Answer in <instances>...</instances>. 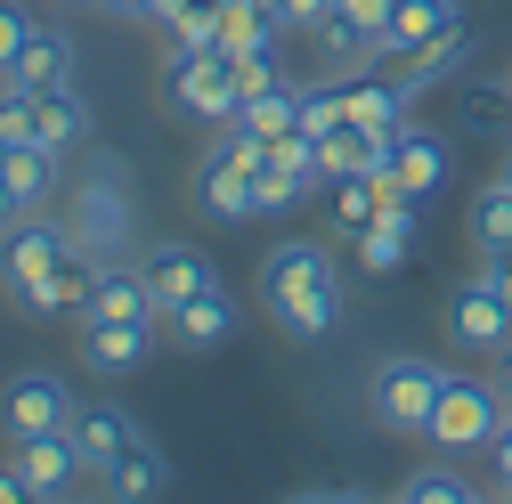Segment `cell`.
Returning a JSON list of instances; mask_svg holds the SVG:
<instances>
[{
  "mask_svg": "<svg viewBox=\"0 0 512 504\" xmlns=\"http://www.w3.org/2000/svg\"><path fill=\"white\" fill-rule=\"evenodd\" d=\"M252 285H261L277 334H293V342H326L342 326V269L317 236H285L277 252H261V277Z\"/></svg>",
  "mask_w": 512,
  "mask_h": 504,
  "instance_id": "obj_1",
  "label": "cell"
},
{
  "mask_svg": "<svg viewBox=\"0 0 512 504\" xmlns=\"http://www.w3.org/2000/svg\"><path fill=\"white\" fill-rule=\"evenodd\" d=\"M163 98H171L179 122H204V131H228L244 114V90H236L220 49H171L163 57Z\"/></svg>",
  "mask_w": 512,
  "mask_h": 504,
  "instance_id": "obj_2",
  "label": "cell"
},
{
  "mask_svg": "<svg viewBox=\"0 0 512 504\" xmlns=\"http://www.w3.org/2000/svg\"><path fill=\"white\" fill-rule=\"evenodd\" d=\"M439 391H447V366L399 350V358H382V366L366 374V415H374L382 431H423L431 407H439Z\"/></svg>",
  "mask_w": 512,
  "mask_h": 504,
  "instance_id": "obj_3",
  "label": "cell"
},
{
  "mask_svg": "<svg viewBox=\"0 0 512 504\" xmlns=\"http://www.w3.org/2000/svg\"><path fill=\"white\" fill-rule=\"evenodd\" d=\"M504 415H512V407L496 399V383H464V374H447V391H439L423 439H431L439 456H480V448H496Z\"/></svg>",
  "mask_w": 512,
  "mask_h": 504,
  "instance_id": "obj_4",
  "label": "cell"
},
{
  "mask_svg": "<svg viewBox=\"0 0 512 504\" xmlns=\"http://www.w3.org/2000/svg\"><path fill=\"white\" fill-rule=\"evenodd\" d=\"M74 415H82V399H74V383H66L57 366H25V374L0 383V431H9V439L74 431Z\"/></svg>",
  "mask_w": 512,
  "mask_h": 504,
  "instance_id": "obj_5",
  "label": "cell"
},
{
  "mask_svg": "<svg viewBox=\"0 0 512 504\" xmlns=\"http://www.w3.org/2000/svg\"><path fill=\"white\" fill-rule=\"evenodd\" d=\"M447 342L472 350V358H496V350L512 342V293H504L488 269H480L472 285L447 293Z\"/></svg>",
  "mask_w": 512,
  "mask_h": 504,
  "instance_id": "obj_6",
  "label": "cell"
},
{
  "mask_svg": "<svg viewBox=\"0 0 512 504\" xmlns=\"http://www.w3.org/2000/svg\"><path fill=\"white\" fill-rule=\"evenodd\" d=\"M122 228H131V196H122V171H82V196H74V220L66 236L82 252H98V261H122Z\"/></svg>",
  "mask_w": 512,
  "mask_h": 504,
  "instance_id": "obj_7",
  "label": "cell"
},
{
  "mask_svg": "<svg viewBox=\"0 0 512 504\" xmlns=\"http://www.w3.org/2000/svg\"><path fill=\"white\" fill-rule=\"evenodd\" d=\"M382 171H391L399 196L423 204V196L447 187V171H456V139H447V131H423V122H399L391 147H382Z\"/></svg>",
  "mask_w": 512,
  "mask_h": 504,
  "instance_id": "obj_8",
  "label": "cell"
},
{
  "mask_svg": "<svg viewBox=\"0 0 512 504\" xmlns=\"http://www.w3.org/2000/svg\"><path fill=\"white\" fill-rule=\"evenodd\" d=\"M139 269H147V293H155V318H171V309H187L204 285H220L212 252H204V244H187V236L147 244V252H139Z\"/></svg>",
  "mask_w": 512,
  "mask_h": 504,
  "instance_id": "obj_9",
  "label": "cell"
},
{
  "mask_svg": "<svg viewBox=\"0 0 512 504\" xmlns=\"http://www.w3.org/2000/svg\"><path fill=\"white\" fill-rule=\"evenodd\" d=\"M155 326H163V318H74V334H82V366L106 374V383L139 374V366L155 358Z\"/></svg>",
  "mask_w": 512,
  "mask_h": 504,
  "instance_id": "obj_10",
  "label": "cell"
},
{
  "mask_svg": "<svg viewBox=\"0 0 512 504\" xmlns=\"http://www.w3.org/2000/svg\"><path fill=\"white\" fill-rule=\"evenodd\" d=\"M9 456H17V472H25V488H33V504L82 496V480H90V464H82V448H74V431H33V439H9Z\"/></svg>",
  "mask_w": 512,
  "mask_h": 504,
  "instance_id": "obj_11",
  "label": "cell"
},
{
  "mask_svg": "<svg viewBox=\"0 0 512 504\" xmlns=\"http://www.w3.org/2000/svg\"><path fill=\"white\" fill-rule=\"evenodd\" d=\"M82 74V49H74V33H57V25H33L25 33V49L0 66V90H17V98H41V90H66Z\"/></svg>",
  "mask_w": 512,
  "mask_h": 504,
  "instance_id": "obj_12",
  "label": "cell"
},
{
  "mask_svg": "<svg viewBox=\"0 0 512 504\" xmlns=\"http://www.w3.org/2000/svg\"><path fill=\"white\" fill-rule=\"evenodd\" d=\"M90 285H98V252H82V244H66V252H57V269H49L41 285H25V293H9V301H17V318H33V326H49V318H74V309L90 301Z\"/></svg>",
  "mask_w": 512,
  "mask_h": 504,
  "instance_id": "obj_13",
  "label": "cell"
},
{
  "mask_svg": "<svg viewBox=\"0 0 512 504\" xmlns=\"http://www.w3.org/2000/svg\"><path fill=\"white\" fill-rule=\"evenodd\" d=\"M74 236L57 228V220H41V212H25L9 236H0V285L9 293H25V285H41L49 269H57V252H66Z\"/></svg>",
  "mask_w": 512,
  "mask_h": 504,
  "instance_id": "obj_14",
  "label": "cell"
},
{
  "mask_svg": "<svg viewBox=\"0 0 512 504\" xmlns=\"http://www.w3.org/2000/svg\"><path fill=\"white\" fill-rule=\"evenodd\" d=\"M456 25H464V0H399L391 25H382V41H374V57H382V66H399V57L447 41Z\"/></svg>",
  "mask_w": 512,
  "mask_h": 504,
  "instance_id": "obj_15",
  "label": "cell"
},
{
  "mask_svg": "<svg viewBox=\"0 0 512 504\" xmlns=\"http://www.w3.org/2000/svg\"><path fill=\"white\" fill-rule=\"evenodd\" d=\"M350 252H358V269L366 277H391V269H407V252H415V196H391L358 236H350Z\"/></svg>",
  "mask_w": 512,
  "mask_h": 504,
  "instance_id": "obj_16",
  "label": "cell"
},
{
  "mask_svg": "<svg viewBox=\"0 0 512 504\" xmlns=\"http://www.w3.org/2000/svg\"><path fill=\"white\" fill-rule=\"evenodd\" d=\"M163 488H171V456L155 448L147 431H131V448L98 472V496H114V504H155Z\"/></svg>",
  "mask_w": 512,
  "mask_h": 504,
  "instance_id": "obj_17",
  "label": "cell"
},
{
  "mask_svg": "<svg viewBox=\"0 0 512 504\" xmlns=\"http://www.w3.org/2000/svg\"><path fill=\"white\" fill-rule=\"evenodd\" d=\"M236 326H244V309H236L228 285H204L187 309H171V318H163V334H171L179 350H220V342H236Z\"/></svg>",
  "mask_w": 512,
  "mask_h": 504,
  "instance_id": "obj_18",
  "label": "cell"
},
{
  "mask_svg": "<svg viewBox=\"0 0 512 504\" xmlns=\"http://www.w3.org/2000/svg\"><path fill=\"white\" fill-rule=\"evenodd\" d=\"M33 147H49V155H74L82 139H90V106H82V90L66 82V90H41L33 98V131H25Z\"/></svg>",
  "mask_w": 512,
  "mask_h": 504,
  "instance_id": "obj_19",
  "label": "cell"
},
{
  "mask_svg": "<svg viewBox=\"0 0 512 504\" xmlns=\"http://www.w3.org/2000/svg\"><path fill=\"white\" fill-rule=\"evenodd\" d=\"M131 431H139V415H131V407H82V415H74V448H82L90 480H98L122 448H131Z\"/></svg>",
  "mask_w": 512,
  "mask_h": 504,
  "instance_id": "obj_20",
  "label": "cell"
},
{
  "mask_svg": "<svg viewBox=\"0 0 512 504\" xmlns=\"http://www.w3.org/2000/svg\"><path fill=\"white\" fill-rule=\"evenodd\" d=\"M0 179L17 187V204H25V212H41V204L57 196V179H66V155H49V147L17 139V147H9V163H0Z\"/></svg>",
  "mask_w": 512,
  "mask_h": 504,
  "instance_id": "obj_21",
  "label": "cell"
},
{
  "mask_svg": "<svg viewBox=\"0 0 512 504\" xmlns=\"http://www.w3.org/2000/svg\"><path fill=\"white\" fill-rule=\"evenodd\" d=\"M228 131H252V139L301 131V82H269V90H252V98H244V114L228 122Z\"/></svg>",
  "mask_w": 512,
  "mask_h": 504,
  "instance_id": "obj_22",
  "label": "cell"
},
{
  "mask_svg": "<svg viewBox=\"0 0 512 504\" xmlns=\"http://www.w3.org/2000/svg\"><path fill=\"white\" fill-rule=\"evenodd\" d=\"M464 57H472V33L456 25V33H447V41H431V49H415V57H399V90L415 98V90H431V82H447V74H464Z\"/></svg>",
  "mask_w": 512,
  "mask_h": 504,
  "instance_id": "obj_23",
  "label": "cell"
},
{
  "mask_svg": "<svg viewBox=\"0 0 512 504\" xmlns=\"http://www.w3.org/2000/svg\"><path fill=\"white\" fill-rule=\"evenodd\" d=\"M261 41H285L277 0H220V49H261Z\"/></svg>",
  "mask_w": 512,
  "mask_h": 504,
  "instance_id": "obj_24",
  "label": "cell"
},
{
  "mask_svg": "<svg viewBox=\"0 0 512 504\" xmlns=\"http://www.w3.org/2000/svg\"><path fill=\"white\" fill-rule=\"evenodd\" d=\"M464 228H472V244H480V252H512V179H504V171L472 196Z\"/></svg>",
  "mask_w": 512,
  "mask_h": 504,
  "instance_id": "obj_25",
  "label": "cell"
},
{
  "mask_svg": "<svg viewBox=\"0 0 512 504\" xmlns=\"http://www.w3.org/2000/svg\"><path fill=\"white\" fill-rule=\"evenodd\" d=\"M350 122L374 131V139H391L399 122H415V114H407V90L399 82H350Z\"/></svg>",
  "mask_w": 512,
  "mask_h": 504,
  "instance_id": "obj_26",
  "label": "cell"
},
{
  "mask_svg": "<svg viewBox=\"0 0 512 504\" xmlns=\"http://www.w3.org/2000/svg\"><path fill=\"white\" fill-rule=\"evenodd\" d=\"M456 114H464V131H480V139H504V131H512V82H464Z\"/></svg>",
  "mask_w": 512,
  "mask_h": 504,
  "instance_id": "obj_27",
  "label": "cell"
},
{
  "mask_svg": "<svg viewBox=\"0 0 512 504\" xmlns=\"http://www.w3.org/2000/svg\"><path fill=\"white\" fill-rule=\"evenodd\" d=\"M480 488L456 472V464H423V472H407L399 480V504H472Z\"/></svg>",
  "mask_w": 512,
  "mask_h": 504,
  "instance_id": "obj_28",
  "label": "cell"
},
{
  "mask_svg": "<svg viewBox=\"0 0 512 504\" xmlns=\"http://www.w3.org/2000/svg\"><path fill=\"white\" fill-rule=\"evenodd\" d=\"M228 57V74H236V90L252 98V90H269V82H293L285 74V41H261V49H220Z\"/></svg>",
  "mask_w": 512,
  "mask_h": 504,
  "instance_id": "obj_29",
  "label": "cell"
},
{
  "mask_svg": "<svg viewBox=\"0 0 512 504\" xmlns=\"http://www.w3.org/2000/svg\"><path fill=\"white\" fill-rule=\"evenodd\" d=\"M342 122H350V90H301V131H309L317 147H326Z\"/></svg>",
  "mask_w": 512,
  "mask_h": 504,
  "instance_id": "obj_30",
  "label": "cell"
},
{
  "mask_svg": "<svg viewBox=\"0 0 512 504\" xmlns=\"http://www.w3.org/2000/svg\"><path fill=\"white\" fill-rule=\"evenodd\" d=\"M391 9H399V0H334V17H342L350 33H366V41H382V25H391Z\"/></svg>",
  "mask_w": 512,
  "mask_h": 504,
  "instance_id": "obj_31",
  "label": "cell"
},
{
  "mask_svg": "<svg viewBox=\"0 0 512 504\" xmlns=\"http://www.w3.org/2000/svg\"><path fill=\"white\" fill-rule=\"evenodd\" d=\"M33 25H41V17L25 9V0H0V66H9V57L25 49V33H33Z\"/></svg>",
  "mask_w": 512,
  "mask_h": 504,
  "instance_id": "obj_32",
  "label": "cell"
},
{
  "mask_svg": "<svg viewBox=\"0 0 512 504\" xmlns=\"http://www.w3.org/2000/svg\"><path fill=\"white\" fill-rule=\"evenodd\" d=\"M277 17H285V33H317L334 17V0H277Z\"/></svg>",
  "mask_w": 512,
  "mask_h": 504,
  "instance_id": "obj_33",
  "label": "cell"
},
{
  "mask_svg": "<svg viewBox=\"0 0 512 504\" xmlns=\"http://www.w3.org/2000/svg\"><path fill=\"white\" fill-rule=\"evenodd\" d=\"M106 17H122V25H155V0H98Z\"/></svg>",
  "mask_w": 512,
  "mask_h": 504,
  "instance_id": "obj_34",
  "label": "cell"
},
{
  "mask_svg": "<svg viewBox=\"0 0 512 504\" xmlns=\"http://www.w3.org/2000/svg\"><path fill=\"white\" fill-rule=\"evenodd\" d=\"M488 456H496V480H504V496H512V415H504V431H496Z\"/></svg>",
  "mask_w": 512,
  "mask_h": 504,
  "instance_id": "obj_35",
  "label": "cell"
},
{
  "mask_svg": "<svg viewBox=\"0 0 512 504\" xmlns=\"http://www.w3.org/2000/svg\"><path fill=\"white\" fill-rule=\"evenodd\" d=\"M25 496H33V488H25V472H17V456H9V464H0V504H25Z\"/></svg>",
  "mask_w": 512,
  "mask_h": 504,
  "instance_id": "obj_36",
  "label": "cell"
},
{
  "mask_svg": "<svg viewBox=\"0 0 512 504\" xmlns=\"http://www.w3.org/2000/svg\"><path fill=\"white\" fill-rule=\"evenodd\" d=\"M488 383H496V399H504V407H512V342H504V350H496V374H488Z\"/></svg>",
  "mask_w": 512,
  "mask_h": 504,
  "instance_id": "obj_37",
  "label": "cell"
},
{
  "mask_svg": "<svg viewBox=\"0 0 512 504\" xmlns=\"http://www.w3.org/2000/svg\"><path fill=\"white\" fill-rule=\"evenodd\" d=\"M17 220H25V204H17V187H9V179H0V236H9Z\"/></svg>",
  "mask_w": 512,
  "mask_h": 504,
  "instance_id": "obj_38",
  "label": "cell"
},
{
  "mask_svg": "<svg viewBox=\"0 0 512 504\" xmlns=\"http://www.w3.org/2000/svg\"><path fill=\"white\" fill-rule=\"evenodd\" d=\"M0 163H9V131H0Z\"/></svg>",
  "mask_w": 512,
  "mask_h": 504,
  "instance_id": "obj_39",
  "label": "cell"
},
{
  "mask_svg": "<svg viewBox=\"0 0 512 504\" xmlns=\"http://www.w3.org/2000/svg\"><path fill=\"white\" fill-rule=\"evenodd\" d=\"M504 82H512V66H504Z\"/></svg>",
  "mask_w": 512,
  "mask_h": 504,
  "instance_id": "obj_40",
  "label": "cell"
}]
</instances>
